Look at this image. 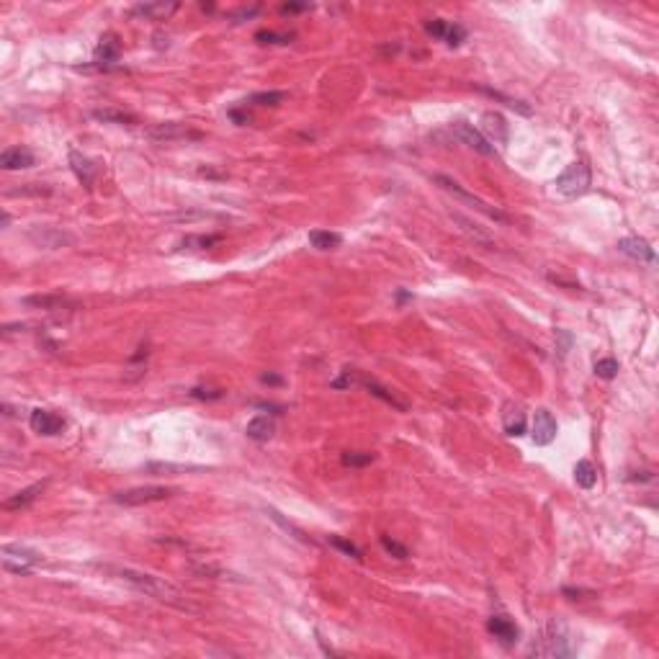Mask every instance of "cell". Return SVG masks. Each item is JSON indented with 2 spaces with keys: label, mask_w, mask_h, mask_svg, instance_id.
Here are the masks:
<instances>
[{
  "label": "cell",
  "mask_w": 659,
  "mask_h": 659,
  "mask_svg": "<svg viewBox=\"0 0 659 659\" xmlns=\"http://www.w3.org/2000/svg\"><path fill=\"white\" fill-rule=\"evenodd\" d=\"M93 567H98L101 572L113 574V577L129 582L134 590L155 597L160 603H167V605H173V608H181V611H193V605L186 600V595H183L181 590L175 588V585H170L167 580H162V577L139 572V569H132V567H113V564H93Z\"/></svg>",
  "instance_id": "obj_1"
},
{
  "label": "cell",
  "mask_w": 659,
  "mask_h": 659,
  "mask_svg": "<svg viewBox=\"0 0 659 659\" xmlns=\"http://www.w3.org/2000/svg\"><path fill=\"white\" fill-rule=\"evenodd\" d=\"M528 654H536V657H572L574 649L572 644H569L567 626L559 623V620H551L543 628V636H541L539 641H533Z\"/></svg>",
  "instance_id": "obj_2"
},
{
  "label": "cell",
  "mask_w": 659,
  "mask_h": 659,
  "mask_svg": "<svg viewBox=\"0 0 659 659\" xmlns=\"http://www.w3.org/2000/svg\"><path fill=\"white\" fill-rule=\"evenodd\" d=\"M590 181H592L590 178V167L585 162H572L556 178L554 186L564 199H577V196H585L590 191Z\"/></svg>",
  "instance_id": "obj_3"
},
{
  "label": "cell",
  "mask_w": 659,
  "mask_h": 659,
  "mask_svg": "<svg viewBox=\"0 0 659 659\" xmlns=\"http://www.w3.org/2000/svg\"><path fill=\"white\" fill-rule=\"evenodd\" d=\"M0 559H3V569L13 574H29L34 567H39L44 562L39 551L26 546H13V543H6L0 548Z\"/></svg>",
  "instance_id": "obj_4"
},
{
  "label": "cell",
  "mask_w": 659,
  "mask_h": 659,
  "mask_svg": "<svg viewBox=\"0 0 659 659\" xmlns=\"http://www.w3.org/2000/svg\"><path fill=\"white\" fill-rule=\"evenodd\" d=\"M173 487H134L127 492H116L111 497L116 505H127V508H137V505H150V502H162L167 497H173Z\"/></svg>",
  "instance_id": "obj_5"
},
{
  "label": "cell",
  "mask_w": 659,
  "mask_h": 659,
  "mask_svg": "<svg viewBox=\"0 0 659 659\" xmlns=\"http://www.w3.org/2000/svg\"><path fill=\"white\" fill-rule=\"evenodd\" d=\"M436 181L443 186L445 191L453 193V196H459L461 201H466V204H471V207L477 209V211H482L485 216H490V219H494V222H510V216L505 214V211H500L497 207H490L487 201H482L479 196H474V193L464 191L459 183L453 181V178H448V175H436Z\"/></svg>",
  "instance_id": "obj_6"
},
{
  "label": "cell",
  "mask_w": 659,
  "mask_h": 659,
  "mask_svg": "<svg viewBox=\"0 0 659 659\" xmlns=\"http://www.w3.org/2000/svg\"><path fill=\"white\" fill-rule=\"evenodd\" d=\"M453 137H459L461 142L466 144V147H471L474 152H479V155H487V158H494L497 152H494V144L487 139L479 129H474V124H466V121H456L451 127Z\"/></svg>",
  "instance_id": "obj_7"
},
{
  "label": "cell",
  "mask_w": 659,
  "mask_h": 659,
  "mask_svg": "<svg viewBox=\"0 0 659 659\" xmlns=\"http://www.w3.org/2000/svg\"><path fill=\"white\" fill-rule=\"evenodd\" d=\"M487 631L502 644V646H515L520 639V628L510 616H492L487 620Z\"/></svg>",
  "instance_id": "obj_8"
},
{
  "label": "cell",
  "mask_w": 659,
  "mask_h": 659,
  "mask_svg": "<svg viewBox=\"0 0 659 659\" xmlns=\"http://www.w3.org/2000/svg\"><path fill=\"white\" fill-rule=\"evenodd\" d=\"M119 52H121V44H119V39L113 36V34H106L104 39L98 41V47H96V62L90 64L93 70H111L113 64L119 62ZM88 67V70H90Z\"/></svg>",
  "instance_id": "obj_9"
},
{
  "label": "cell",
  "mask_w": 659,
  "mask_h": 659,
  "mask_svg": "<svg viewBox=\"0 0 659 659\" xmlns=\"http://www.w3.org/2000/svg\"><path fill=\"white\" fill-rule=\"evenodd\" d=\"M556 430H559V425H556L554 415L548 412V410H536V415H533V443L536 445H548L551 441L556 438Z\"/></svg>",
  "instance_id": "obj_10"
},
{
  "label": "cell",
  "mask_w": 659,
  "mask_h": 659,
  "mask_svg": "<svg viewBox=\"0 0 659 659\" xmlns=\"http://www.w3.org/2000/svg\"><path fill=\"white\" fill-rule=\"evenodd\" d=\"M29 425L39 436H57L64 428V417H60L57 412H49V410H32Z\"/></svg>",
  "instance_id": "obj_11"
},
{
  "label": "cell",
  "mask_w": 659,
  "mask_h": 659,
  "mask_svg": "<svg viewBox=\"0 0 659 659\" xmlns=\"http://www.w3.org/2000/svg\"><path fill=\"white\" fill-rule=\"evenodd\" d=\"M425 29H428V34H433L436 39H443L448 47H459L461 41H466V29L461 24H445V21L436 18V21H430Z\"/></svg>",
  "instance_id": "obj_12"
},
{
  "label": "cell",
  "mask_w": 659,
  "mask_h": 659,
  "mask_svg": "<svg viewBox=\"0 0 659 659\" xmlns=\"http://www.w3.org/2000/svg\"><path fill=\"white\" fill-rule=\"evenodd\" d=\"M70 167L85 188H93V181H96V175H98V165L93 160L85 158V155H80L78 150H70Z\"/></svg>",
  "instance_id": "obj_13"
},
{
  "label": "cell",
  "mask_w": 659,
  "mask_h": 659,
  "mask_svg": "<svg viewBox=\"0 0 659 659\" xmlns=\"http://www.w3.org/2000/svg\"><path fill=\"white\" fill-rule=\"evenodd\" d=\"M147 137L155 142H173V139H183V137H199V132H191L186 124H178V121H167V124L152 127Z\"/></svg>",
  "instance_id": "obj_14"
},
{
  "label": "cell",
  "mask_w": 659,
  "mask_h": 659,
  "mask_svg": "<svg viewBox=\"0 0 659 659\" xmlns=\"http://www.w3.org/2000/svg\"><path fill=\"white\" fill-rule=\"evenodd\" d=\"M618 250L623 255H628V258H634V261H641V263H654V247L646 242V240L641 237H623L618 240Z\"/></svg>",
  "instance_id": "obj_15"
},
{
  "label": "cell",
  "mask_w": 659,
  "mask_h": 659,
  "mask_svg": "<svg viewBox=\"0 0 659 659\" xmlns=\"http://www.w3.org/2000/svg\"><path fill=\"white\" fill-rule=\"evenodd\" d=\"M36 165V158H34L32 150L26 147H11L0 155V167L3 170H26V167Z\"/></svg>",
  "instance_id": "obj_16"
},
{
  "label": "cell",
  "mask_w": 659,
  "mask_h": 659,
  "mask_svg": "<svg viewBox=\"0 0 659 659\" xmlns=\"http://www.w3.org/2000/svg\"><path fill=\"white\" fill-rule=\"evenodd\" d=\"M245 433L250 441L265 443V441H270L273 433H276V422H273V417H268V415H258V417H253V420L247 422Z\"/></svg>",
  "instance_id": "obj_17"
},
{
  "label": "cell",
  "mask_w": 659,
  "mask_h": 659,
  "mask_svg": "<svg viewBox=\"0 0 659 659\" xmlns=\"http://www.w3.org/2000/svg\"><path fill=\"white\" fill-rule=\"evenodd\" d=\"M502 428L508 436H523L525 433V412L518 405H505L502 410Z\"/></svg>",
  "instance_id": "obj_18"
},
{
  "label": "cell",
  "mask_w": 659,
  "mask_h": 659,
  "mask_svg": "<svg viewBox=\"0 0 659 659\" xmlns=\"http://www.w3.org/2000/svg\"><path fill=\"white\" fill-rule=\"evenodd\" d=\"M178 11V3H142L132 11V16H144L150 21H165L170 13Z\"/></svg>",
  "instance_id": "obj_19"
},
{
  "label": "cell",
  "mask_w": 659,
  "mask_h": 659,
  "mask_svg": "<svg viewBox=\"0 0 659 659\" xmlns=\"http://www.w3.org/2000/svg\"><path fill=\"white\" fill-rule=\"evenodd\" d=\"M44 485H47V482H39V485H32V487H26V490H21V492H16L13 497H8V500L3 502V510H26L41 494Z\"/></svg>",
  "instance_id": "obj_20"
},
{
  "label": "cell",
  "mask_w": 659,
  "mask_h": 659,
  "mask_svg": "<svg viewBox=\"0 0 659 659\" xmlns=\"http://www.w3.org/2000/svg\"><path fill=\"white\" fill-rule=\"evenodd\" d=\"M482 121H485V132H490V142H497V144L508 142V124H505V119H502L500 113L487 111L485 116H482Z\"/></svg>",
  "instance_id": "obj_21"
},
{
  "label": "cell",
  "mask_w": 659,
  "mask_h": 659,
  "mask_svg": "<svg viewBox=\"0 0 659 659\" xmlns=\"http://www.w3.org/2000/svg\"><path fill=\"white\" fill-rule=\"evenodd\" d=\"M32 240H36L41 247L55 250V247L70 245L75 237H72V235H64V232H60V230H41V232H32Z\"/></svg>",
  "instance_id": "obj_22"
},
{
  "label": "cell",
  "mask_w": 659,
  "mask_h": 659,
  "mask_svg": "<svg viewBox=\"0 0 659 659\" xmlns=\"http://www.w3.org/2000/svg\"><path fill=\"white\" fill-rule=\"evenodd\" d=\"M361 384H363L366 389L371 391V397H379L382 402H387V405H391L394 410H399V412H407V405L405 402H399L394 394H391L387 387H382L379 382H373V379H361Z\"/></svg>",
  "instance_id": "obj_23"
},
{
  "label": "cell",
  "mask_w": 659,
  "mask_h": 659,
  "mask_svg": "<svg viewBox=\"0 0 659 659\" xmlns=\"http://www.w3.org/2000/svg\"><path fill=\"white\" fill-rule=\"evenodd\" d=\"M574 482L582 487V490H592L597 482V471L595 466H592V461L582 459L577 461V466H574Z\"/></svg>",
  "instance_id": "obj_24"
},
{
  "label": "cell",
  "mask_w": 659,
  "mask_h": 659,
  "mask_svg": "<svg viewBox=\"0 0 659 659\" xmlns=\"http://www.w3.org/2000/svg\"><path fill=\"white\" fill-rule=\"evenodd\" d=\"M93 119L104 121V124H127V127H134L137 119L132 113L116 111V109H96L93 111Z\"/></svg>",
  "instance_id": "obj_25"
},
{
  "label": "cell",
  "mask_w": 659,
  "mask_h": 659,
  "mask_svg": "<svg viewBox=\"0 0 659 659\" xmlns=\"http://www.w3.org/2000/svg\"><path fill=\"white\" fill-rule=\"evenodd\" d=\"M310 242H312V247H317V250H335V247L342 242V237L338 232L314 230V232H310Z\"/></svg>",
  "instance_id": "obj_26"
},
{
  "label": "cell",
  "mask_w": 659,
  "mask_h": 659,
  "mask_svg": "<svg viewBox=\"0 0 659 659\" xmlns=\"http://www.w3.org/2000/svg\"><path fill=\"white\" fill-rule=\"evenodd\" d=\"M482 93H487L490 98H494V101H500V104H505L508 109H513V111H518V113H523V116H531V106H525L523 101H518V98H510V96H505V93H500V90H494V88H479Z\"/></svg>",
  "instance_id": "obj_27"
},
{
  "label": "cell",
  "mask_w": 659,
  "mask_h": 659,
  "mask_svg": "<svg viewBox=\"0 0 659 659\" xmlns=\"http://www.w3.org/2000/svg\"><path fill=\"white\" fill-rule=\"evenodd\" d=\"M26 307H39V310H62L67 299L64 296H26Z\"/></svg>",
  "instance_id": "obj_28"
},
{
  "label": "cell",
  "mask_w": 659,
  "mask_h": 659,
  "mask_svg": "<svg viewBox=\"0 0 659 659\" xmlns=\"http://www.w3.org/2000/svg\"><path fill=\"white\" fill-rule=\"evenodd\" d=\"M284 98H286L284 90H268V93H255V96H250V104L253 106H278Z\"/></svg>",
  "instance_id": "obj_29"
},
{
  "label": "cell",
  "mask_w": 659,
  "mask_h": 659,
  "mask_svg": "<svg viewBox=\"0 0 659 659\" xmlns=\"http://www.w3.org/2000/svg\"><path fill=\"white\" fill-rule=\"evenodd\" d=\"M330 546H335L338 551H342L345 556H350V559L361 562V548H358L356 543H350V541L340 539V536H330Z\"/></svg>",
  "instance_id": "obj_30"
},
{
  "label": "cell",
  "mask_w": 659,
  "mask_h": 659,
  "mask_svg": "<svg viewBox=\"0 0 659 659\" xmlns=\"http://www.w3.org/2000/svg\"><path fill=\"white\" fill-rule=\"evenodd\" d=\"M294 34H276V32H258L255 34V41L261 44H291Z\"/></svg>",
  "instance_id": "obj_31"
},
{
  "label": "cell",
  "mask_w": 659,
  "mask_h": 659,
  "mask_svg": "<svg viewBox=\"0 0 659 659\" xmlns=\"http://www.w3.org/2000/svg\"><path fill=\"white\" fill-rule=\"evenodd\" d=\"M376 459L373 453L368 451H353V453H342V464L345 466H366V464H371V461Z\"/></svg>",
  "instance_id": "obj_32"
},
{
  "label": "cell",
  "mask_w": 659,
  "mask_h": 659,
  "mask_svg": "<svg viewBox=\"0 0 659 659\" xmlns=\"http://www.w3.org/2000/svg\"><path fill=\"white\" fill-rule=\"evenodd\" d=\"M595 373L600 379H613L618 373V361L616 358H600L595 363Z\"/></svg>",
  "instance_id": "obj_33"
},
{
  "label": "cell",
  "mask_w": 659,
  "mask_h": 659,
  "mask_svg": "<svg viewBox=\"0 0 659 659\" xmlns=\"http://www.w3.org/2000/svg\"><path fill=\"white\" fill-rule=\"evenodd\" d=\"M382 546L389 551L394 559H407L410 556V551H407V546H402L399 541H394V539H389V536H382Z\"/></svg>",
  "instance_id": "obj_34"
},
{
  "label": "cell",
  "mask_w": 659,
  "mask_h": 659,
  "mask_svg": "<svg viewBox=\"0 0 659 659\" xmlns=\"http://www.w3.org/2000/svg\"><path fill=\"white\" fill-rule=\"evenodd\" d=\"M147 471H152V474H160V471H196L199 466H183V464H147Z\"/></svg>",
  "instance_id": "obj_35"
},
{
  "label": "cell",
  "mask_w": 659,
  "mask_h": 659,
  "mask_svg": "<svg viewBox=\"0 0 659 659\" xmlns=\"http://www.w3.org/2000/svg\"><path fill=\"white\" fill-rule=\"evenodd\" d=\"M193 399H222L224 391L222 389H204V387H196V389L188 391Z\"/></svg>",
  "instance_id": "obj_36"
},
{
  "label": "cell",
  "mask_w": 659,
  "mask_h": 659,
  "mask_svg": "<svg viewBox=\"0 0 659 659\" xmlns=\"http://www.w3.org/2000/svg\"><path fill=\"white\" fill-rule=\"evenodd\" d=\"M268 513H270V518H273V520H278V523L284 525L286 531H291V533H294V536H296V539H299V541H304V543H310V539H307V536H304V533L299 531V528H294V525H291V523H286V520H284V518L278 515V513H276V510H273V508H270Z\"/></svg>",
  "instance_id": "obj_37"
},
{
  "label": "cell",
  "mask_w": 659,
  "mask_h": 659,
  "mask_svg": "<svg viewBox=\"0 0 659 659\" xmlns=\"http://www.w3.org/2000/svg\"><path fill=\"white\" fill-rule=\"evenodd\" d=\"M219 235H209V237H188L186 240V245H199V247H209L214 245V242H219Z\"/></svg>",
  "instance_id": "obj_38"
},
{
  "label": "cell",
  "mask_w": 659,
  "mask_h": 659,
  "mask_svg": "<svg viewBox=\"0 0 659 659\" xmlns=\"http://www.w3.org/2000/svg\"><path fill=\"white\" fill-rule=\"evenodd\" d=\"M312 8V3H286L284 6V13H299V11H310Z\"/></svg>",
  "instance_id": "obj_39"
},
{
  "label": "cell",
  "mask_w": 659,
  "mask_h": 659,
  "mask_svg": "<svg viewBox=\"0 0 659 659\" xmlns=\"http://www.w3.org/2000/svg\"><path fill=\"white\" fill-rule=\"evenodd\" d=\"M562 592H564V595H569L572 600H577V595H595L592 590H574V588H564Z\"/></svg>",
  "instance_id": "obj_40"
},
{
  "label": "cell",
  "mask_w": 659,
  "mask_h": 659,
  "mask_svg": "<svg viewBox=\"0 0 659 659\" xmlns=\"http://www.w3.org/2000/svg\"><path fill=\"white\" fill-rule=\"evenodd\" d=\"M261 382L263 384H273V387H276V384H284V379H281V376H276V373H263Z\"/></svg>",
  "instance_id": "obj_41"
}]
</instances>
